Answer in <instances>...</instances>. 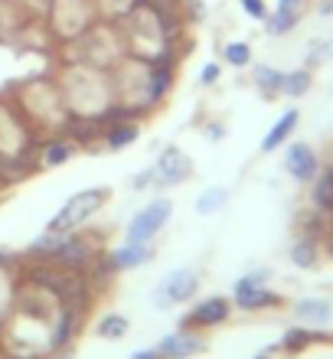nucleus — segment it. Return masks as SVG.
I'll return each instance as SVG.
<instances>
[{"label":"nucleus","mask_w":333,"mask_h":359,"mask_svg":"<svg viewBox=\"0 0 333 359\" xmlns=\"http://www.w3.org/2000/svg\"><path fill=\"white\" fill-rule=\"evenodd\" d=\"M137 141V124H121V128H114L111 137H108V144L111 147H128V144Z\"/></svg>","instance_id":"6ab92c4d"},{"label":"nucleus","mask_w":333,"mask_h":359,"mask_svg":"<svg viewBox=\"0 0 333 359\" xmlns=\"http://www.w3.org/2000/svg\"><path fill=\"white\" fill-rule=\"evenodd\" d=\"M294 313L307 323H327L333 317V307L327 301H301L294 307Z\"/></svg>","instance_id":"f8f14e48"},{"label":"nucleus","mask_w":333,"mask_h":359,"mask_svg":"<svg viewBox=\"0 0 333 359\" xmlns=\"http://www.w3.org/2000/svg\"><path fill=\"white\" fill-rule=\"evenodd\" d=\"M307 88H311V76L307 72H291V76H285V86H281V92L285 95H304Z\"/></svg>","instance_id":"a211bd4d"},{"label":"nucleus","mask_w":333,"mask_h":359,"mask_svg":"<svg viewBox=\"0 0 333 359\" xmlns=\"http://www.w3.org/2000/svg\"><path fill=\"white\" fill-rule=\"evenodd\" d=\"M226 199H229V189L222 187H212L206 189L200 199H196V212H203V216H210V212H216V209L226 206Z\"/></svg>","instance_id":"ddd939ff"},{"label":"nucleus","mask_w":333,"mask_h":359,"mask_svg":"<svg viewBox=\"0 0 333 359\" xmlns=\"http://www.w3.org/2000/svg\"><path fill=\"white\" fill-rule=\"evenodd\" d=\"M258 359H261V356H258Z\"/></svg>","instance_id":"bb28decb"},{"label":"nucleus","mask_w":333,"mask_h":359,"mask_svg":"<svg viewBox=\"0 0 333 359\" xmlns=\"http://www.w3.org/2000/svg\"><path fill=\"white\" fill-rule=\"evenodd\" d=\"M69 154H72V147H69V144H53V147L46 151V163H62Z\"/></svg>","instance_id":"412c9836"},{"label":"nucleus","mask_w":333,"mask_h":359,"mask_svg":"<svg viewBox=\"0 0 333 359\" xmlns=\"http://www.w3.org/2000/svg\"><path fill=\"white\" fill-rule=\"evenodd\" d=\"M200 346L203 343L196 340V337H190V333H173L157 350H161L163 359H186V356H193V353H200Z\"/></svg>","instance_id":"6e6552de"},{"label":"nucleus","mask_w":333,"mask_h":359,"mask_svg":"<svg viewBox=\"0 0 333 359\" xmlns=\"http://www.w3.org/2000/svg\"><path fill=\"white\" fill-rule=\"evenodd\" d=\"M124 333H128V320L118 317V313H108V317L98 320V337H102V340H118Z\"/></svg>","instance_id":"2eb2a0df"},{"label":"nucleus","mask_w":333,"mask_h":359,"mask_svg":"<svg viewBox=\"0 0 333 359\" xmlns=\"http://www.w3.org/2000/svg\"><path fill=\"white\" fill-rule=\"evenodd\" d=\"M216 76H219V66H206V69H203V76H200V82H206V86H210V82H216Z\"/></svg>","instance_id":"b1692460"},{"label":"nucleus","mask_w":333,"mask_h":359,"mask_svg":"<svg viewBox=\"0 0 333 359\" xmlns=\"http://www.w3.org/2000/svg\"><path fill=\"white\" fill-rule=\"evenodd\" d=\"M291 258H294V265L297 268H311L317 262V245H314V238H301L294 245V252H291Z\"/></svg>","instance_id":"dca6fc26"},{"label":"nucleus","mask_w":333,"mask_h":359,"mask_svg":"<svg viewBox=\"0 0 333 359\" xmlns=\"http://www.w3.org/2000/svg\"><path fill=\"white\" fill-rule=\"evenodd\" d=\"M236 304L242 311H265V307H275L278 294L265 291V271H252L236 284Z\"/></svg>","instance_id":"7ed1b4c3"},{"label":"nucleus","mask_w":333,"mask_h":359,"mask_svg":"<svg viewBox=\"0 0 333 359\" xmlns=\"http://www.w3.org/2000/svg\"><path fill=\"white\" fill-rule=\"evenodd\" d=\"M307 343V330H294L285 337V346H291V350H297V346H304Z\"/></svg>","instance_id":"5701e85b"},{"label":"nucleus","mask_w":333,"mask_h":359,"mask_svg":"<svg viewBox=\"0 0 333 359\" xmlns=\"http://www.w3.org/2000/svg\"><path fill=\"white\" fill-rule=\"evenodd\" d=\"M248 59H252V49L245 43H229L226 46V62L229 66H248Z\"/></svg>","instance_id":"aec40b11"},{"label":"nucleus","mask_w":333,"mask_h":359,"mask_svg":"<svg viewBox=\"0 0 333 359\" xmlns=\"http://www.w3.org/2000/svg\"><path fill=\"white\" fill-rule=\"evenodd\" d=\"M151 255H154L151 242H131V238H128V245L114 255V268H137V265H144Z\"/></svg>","instance_id":"9b49d317"},{"label":"nucleus","mask_w":333,"mask_h":359,"mask_svg":"<svg viewBox=\"0 0 333 359\" xmlns=\"http://www.w3.org/2000/svg\"><path fill=\"white\" fill-rule=\"evenodd\" d=\"M193 163L190 157L183 151H177V147H167V151L161 154V161H157V167L151 170V183H163V187H173V183H183V180L190 177Z\"/></svg>","instance_id":"39448f33"},{"label":"nucleus","mask_w":333,"mask_h":359,"mask_svg":"<svg viewBox=\"0 0 333 359\" xmlns=\"http://www.w3.org/2000/svg\"><path fill=\"white\" fill-rule=\"evenodd\" d=\"M229 311L232 304L226 297H206V301L196 304V311L190 313V323H200V327H219L222 320H229Z\"/></svg>","instance_id":"0eeeda50"},{"label":"nucleus","mask_w":333,"mask_h":359,"mask_svg":"<svg viewBox=\"0 0 333 359\" xmlns=\"http://www.w3.org/2000/svg\"><path fill=\"white\" fill-rule=\"evenodd\" d=\"M255 82L261 86V92L275 95V92H281V86H285V76L271 66H255Z\"/></svg>","instance_id":"4468645a"},{"label":"nucleus","mask_w":333,"mask_h":359,"mask_svg":"<svg viewBox=\"0 0 333 359\" xmlns=\"http://www.w3.org/2000/svg\"><path fill=\"white\" fill-rule=\"evenodd\" d=\"M105 196H108V189H102V187L76 193V196L69 199L66 206H62L56 216H53V222H49V232H53V236H66V232L79 229L88 216H92V212H98V209L105 206Z\"/></svg>","instance_id":"f257e3e1"},{"label":"nucleus","mask_w":333,"mask_h":359,"mask_svg":"<svg viewBox=\"0 0 333 359\" xmlns=\"http://www.w3.org/2000/svg\"><path fill=\"white\" fill-rule=\"evenodd\" d=\"M287 173L297 180V183H307V180L317 177V157L314 151L307 147V144H294L291 151H287Z\"/></svg>","instance_id":"423d86ee"},{"label":"nucleus","mask_w":333,"mask_h":359,"mask_svg":"<svg viewBox=\"0 0 333 359\" xmlns=\"http://www.w3.org/2000/svg\"><path fill=\"white\" fill-rule=\"evenodd\" d=\"M301 20V0H281L275 10V17L268 20V29L271 33H287Z\"/></svg>","instance_id":"9d476101"},{"label":"nucleus","mask_w":333,"mask_h":359,"mask_svg":"<svg viewBox=\"0 0 333 359\" xmlns=\"http://www.w3.org/2000/svg\"><path fill=\"white\" fill-rule=\"evenodd\" d=\"M167 219H170V199H151V203L131 219L128 238H131V242H151V238L163 229Z\"/></svg>","instance_id":"f03ea898"},{"label":"nucleus","mask_w":333,"mask_h":359,"mask_svg":"<svg viewBox=\"0 0 333 359\" xmlns=\"http://www.w3.org/2000/svg\"><path fill=\"white\" fill-rule=\"evenodd\" d=\"M242 7H245L248 17H255V20H265V17H268L265 0H242Z\"/></svg>","instance_id":"4be33fe9"},{"label":"nucleus","mask_w":333,"mask_h":359,"mask_svg":"<svg viewBox=\"0 0 333 359\" xmlns=\"http://www.w3.org/2000/svg\"><path fill=\"white\" fill-rule=\"evenodd\" d=\"M196 274L180 268V271H170L163 278V284L157 287V307H170V304H183L190 301L193 294H196Z\"/></svg>","instance_id":"20e7f679"},{"label":"nucleus","mask_w":333,"mask_h":359,"mask_svg":"<svg viewBox=\"0 0 333 359\" xmlns=\"http://www.w3.org/2000/svg\"><path fill=\"white\" fill-rule=\"evenodd\" d=\"M294 128H297V111H294V108H287V111L281 114V121H278L275 128L265 134V141H261V151H265V154L278 151V147L287 141V134L294 131Z\"/></svg>","instance_id":"1a4fd4ad"},{"label":"nucleus","mask_w":333,"mask_h":359,"mask_svg":"<svg viewBox=\"0 0 333 359\" xmlns=\"http://www.w3.org/2000/svg\"><path fill=\"white\" fill-rule=\"evenodd\" d=\"M314 203L320 209H333V170H327L324 177L317 180L314 187Z\"/></svg>","instance_id":"f3484780"},{"label":"nucleus","mask_w":333,"mask_h":359,"mask_svg":"<svg viewBox=\"0 0 333 359\" xmlns=\"http://www.w3.org/2000/svg\"><path fill=\"white\" fill-rule=\"evenodd\" d=\"M320 17H333V0H320Z\"/></svg>","instance_id":"a878e982"},{"label":"nucleus","mask_w":333,"mask_h":359,"mask_svg":"<svg viewBox=\"0 0 333 359\" xmlns=\"http://www.w3.org/2000/svg\"><path fill=\"white\" fill-rule=\"evenodd\" d=\"M131 359H163V356H161V350H137Z\"/></svg>","instance_id":"393cba45"}]
</instances>
